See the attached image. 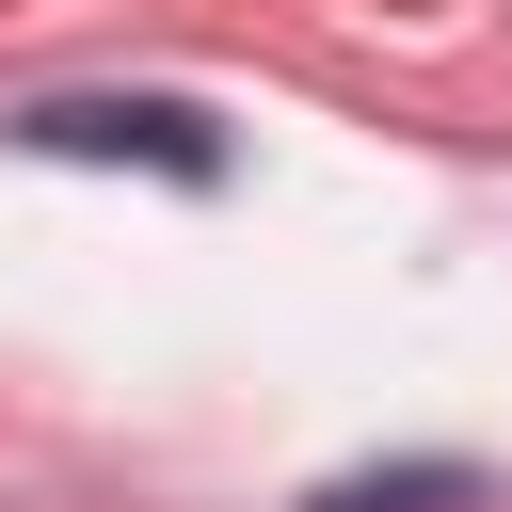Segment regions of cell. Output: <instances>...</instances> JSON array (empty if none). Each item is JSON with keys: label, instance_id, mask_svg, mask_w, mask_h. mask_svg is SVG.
<instances>
[{"label": "cell", "instance_id": "6da1fadb", "mask_svg": "<svg viewBox=\"0 0 512 512\" xmlns=\"http://www.w3.org/2000/svg\"><path fill=\"white\" fill-rule=\"evenodd\" d=\"M16 144L32 160H160V176H224V128L208 112H176V96H48V112H16Z\"/></svg>", "mask_w": 512, "mask_h": 512}, {"label": "cell", "instance_id": "7a4b0ae2", "mask_svg": "<svg viewBox=\"0 0 512 512\" xmlns=\"http://www.w3.org/2000/svg\"><path fill=\"white\" fill-rule=\"evenodd\" d=\"M304 512H464V464H384V480H336Z\"/></svg>", "mask_w": 512, "mask_h": 512}]
</instances>
